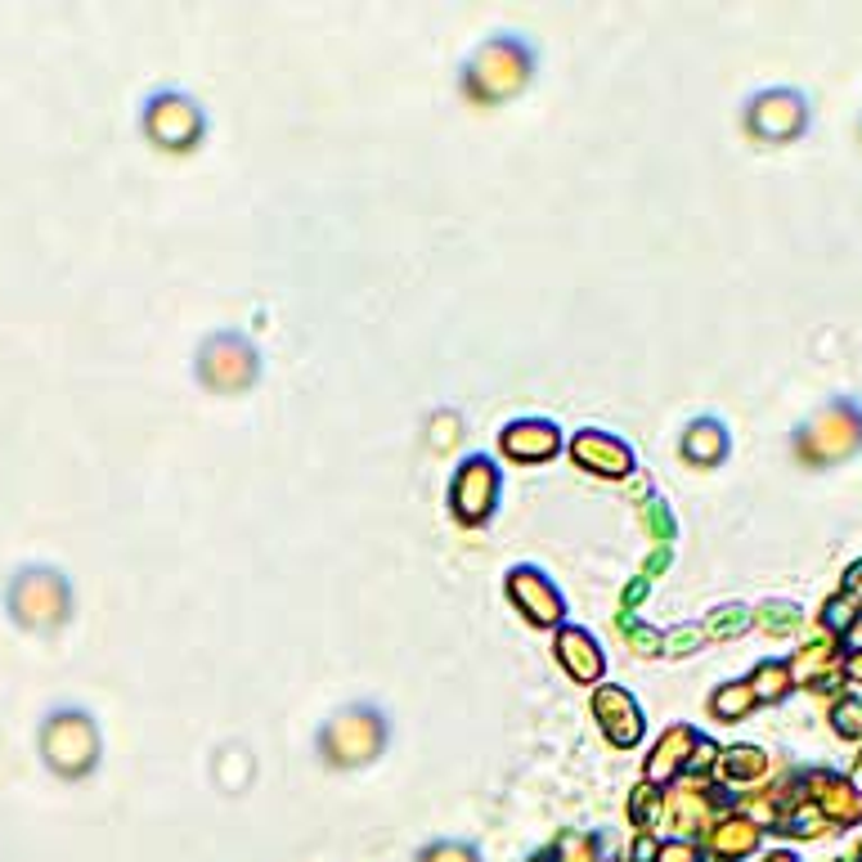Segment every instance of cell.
Here are the masks:
<instances>
[{"instance_id": "obj_1", "label": "cell", "mask_w": 862, "mask_h": 862, "mask_svg": "<svg viewBox=\"0 0 862 862\" xmlns=\"http://www.w3.org/2000/svg\"><path fill=\"white\" fill-rule=\"evenodd\" d=\"M5 607L27 634H54L73 616V584L50 561H23L5 584Z\"/></svg>"}, {"instance_id": "obj_2", "label": "cell", "mask_w": 862, "mask_h": 862, "mask_svg": "<svg viewBox=\"0 0 862 862\" xmlns=\"http://www.w3.org/2000/svg\"><path fill=\"white\" fill-rule=\"evenodd\" d=\"M41 759L59 777H86L99 764V723L81 706H54L41 719Z\"/></svg>"}, {"instance_id": "obj_3", "label": "cell", "mask_w": 862, "mask_h": 862, "mask_svg": "<svg viewBox=\"0 0 862 862\" xmlns=\"http://www.w3.org/2000/svg\"><path fill=\"white\" fill-rule=\"evenodd\" d=\"M140 126H144V136L157 149H193L207 122H203V109H198L189 94L157 90V94H149V104L140 113Z\"/></svg>"}, {"instance_id": "obj_4", "label": "cell", "mask_w": 862, "mask_h": 862, "mask_svg": "<svg viewBox=\"0 0 862 862\" xmlns=\"http://www.w3.org/2000/svg\"><path fill=\"white\" fill-rule=\"evenodd\" d=\"M198 378H203L212 391H243V386H252L261 378L256 351L239 333L207 338L203 351H198Z\"/></svg>"}, {"instance_id": "obj_5", "label": "cell", "mask_w": 862, "mask_h": 862, "mask_svg": "<svg viewBox=\"0 0 862 862\" xmlns=\"http://www.w3.org/2000/svg\"><path fill=\"white\" fill-rule=\"evenodd\" d=\"M525 77H530V50L512 37H499L477 50L462 86H477L481 94H512L525 86Z\"/></svg>"}, {"instance_id": "obj_6", "label": "cell", "mask_w": 862, "mask_h": 862, "mask_svg": "<svg viewBox=\"0 0 862 862\" xmlns=\"http://www.w3.org/2000/svg\"><path fill=\"white\" fill-rule=\"evenodd\" d=\"M319 746L328 750V759H338V764H355V759H369L378 746H382V723H378V710H342L333 723H328V733L319 737Z\"/></svg>"}, {"instance_id": "obj_7", "label": "cell", "mask_w": 862, "mask_h": 862, "mask_svg": "<svg viewBox=\"0 0 862 862\" xmlns=\"http://www.w3.org/2000/svg\"><path fill=\"white\" fill-rule=\"evenodd\" d=\"M494 490H499V477H494V462L490 458L462 462V472L454 477V508H458V517H468V521L490 517Z\"/></svg>"}, {"instance_id": "obj_8", "label": "cell", "mask_w": 862, "mask_h": 862, "mask_svg": "<svg viewBox=\"0 0 862 862\" xmlns=\"http://www.w3.org/2000/svg\"><path fill=\"white\" fill-rule=\"evenodd\" d=\"M512 598L525 607L530 620H540V624H548V620L561 616V598L553 593V584L540 580L535 571H512Z\"/></svg>"}, {"instance_id": "obj_9", "label": "cell", "mask_w": 862, "mask_h": 862, "mask_svg": "<svg viewBox=\"0 0 862 862\" xmlns=\"http://www.w3.org/2000/svg\"><path fill=\"white\" fill-rule=\"evenodd\" d=\"M504 449L517 458H535V454H553L557 449V431L548 422H517L504 431Z\"/></svg>"}, {"instance_id": "obj_10", "label": "cell", "mask_w": 862, "mask_h": 862, "mask_svg": "<svg viewBox=\"0 0 862 862\" xmlns=\"http://www.w3.org/2000/svg\"><path fill=\"white\" fill-rule=\"evenodd\" d=\"M557 651H561V660H567V670H571V674H580V679H598L603 656H598V647L588 643V634H580V629H567V634H561V643H557Z\"/></svg>"}, {"instance_id": "obj_11", "label": "cell", "mask_w": 862, "mask_h": 862, "mask_svg": "<svg viewBox=\"0 0 862 862\" xmlns=\"http://www.w3.org/2000/svg\"><path fill=\"white\" fill-rule=\"evenodd\" d=\"M575 454L588 462L593 472H620L624 462H629L624 445H616L611 436H598V431H588V436H580V441H575Z\"/></svg>"}, {"instance_id": "obj_12", "label": "cell", "mask_w": 862, "mask_h": 862, "mask_svg": "<svg viewBox=\"0 0 862 862\" xmlns=\"http://www.w3.org/2000/svg\"><path fill=\"white\" fill-rule=\"evenodd\" d=\"M710 441H723V431H719L714 422H696V427L687 431V441H683V449H687L692 458H701V462H710V458H714V449H710Z\"/></svg>"}, {"instance_id": "obj_13", "label": "cell", "mask_w": 862, "mask_h": 862, "mask_svg": "<svg viewBox=\"0 0 862 862\" xmlns=\"http://www.w3.org/2000/svg\"><path fill=\"white\" fill-rule=\"evenodd\" d=\"M427 858H436V862H477L468 849H458V845H445V849H436V853H427Z\"/></svg>"}]
</instances>
